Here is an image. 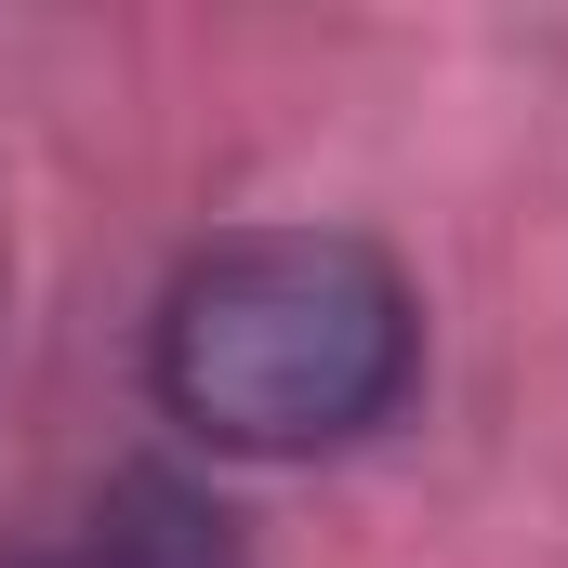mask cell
<instances>
[{"instance_id": "cell-2", "label": "cell", "mask_w": 568, "mask_h": 568, "mask_svg": "<svg viewBox=\"0 0 568 568\" xmlns=\"http://www.w3.org/2000/svg\"><path fill=\"white\" fill-rule=\"evenodd\" d=\"M0 568H252V542H239V516H225L199 476L120 463V476H93L80 503H53L27 542H0Z\"/></svg>"}, {"instance_id": "cell-1", "label": "cell", "mask_w": 568, "mask_h": 568, "mask_svg": "<svg viewBox=\"0 0 568 568\" xmlns=\"http://www.w3.org/2000/svg\"><path fill=\"white\" fill-rule=\"evenodd\" d=\"M424 384V291L357 225H239L185 252L145 317V397L199 449L317 463L410 410Z\"/></svg>"}]
</instances>
